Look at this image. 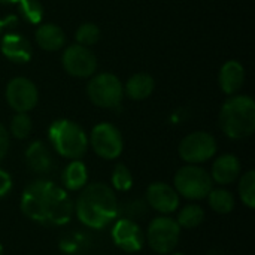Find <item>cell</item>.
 I'll use <instances>...</instances> for the list:
<instances>
[{
	"label": "cell",
	"instance_id": "cell-1",
	"mask_svg": "<svg viewBox=\"0 0 255 255\" xmlns=\"http://www.w3.org/2000/svg\"><path fill=\"white\" fill-rule=\"evenodd\" d=\"M22 214L43 226H64L73 215L67 191L51 181L37 179L28 184L21 196Z\"/></svg>",
	"mask_w": 255,
	"mask_h": 255
},
{
	"label": "cell",
	"instance_id": "cell-2",
	"mask_svg": "<svg viewBox=\"0 0 255 255\" xmlns=\"http://www.w3.org/2000/svg\"><path fill=\"white\" fill-rule=\"evenodd\" d=\"M76 217L90 229H103L118 215V202L114 190L102 182L82 188L76 200Z\"/></svg>",
	"mask_w": 255,
	"mask_h": 255
},
{
	"label": "cell",
	"instance_id": "cell-3",
	"mask_svg": "<svg viewBox=\"0 0 255 255\" xmlns=\"http://www.w3.org/2000/svg\"><path fill=\"white\" fill-rule=\"evenodd\" d=\"M220 127L226 136L239 140L255 130V103L248 96H233L221 108Z\"/></svg>",
	"mask_w": 255,
	"mask_h": 255
},
{
	"label": "cell",
	"instance_id": "cell-4",
	"mask_svg": "<svg viewBox=\"0 0 255 255\" xmlns=\"http://www.w3.org/2000/svg\"><path fill=\"white\" fill-rule=\"evenodd\" d=\"M49 140L54 149L64 158L79 160L88 148L85 131L70 120H57L49 127Z\"/></svg>",
	"mask_w": 255,
	"mask_h": 255
},
{
	"label": "cell",
	"instance_id": "cell-5",
	"mask_svg": "<svg viewBox=\"0 0 255 255\" xmlns=\"http://www.w3.org/2000/svg\"><path fill=\"white\" fill-rule=\"evenodd\" d=\"M173 184L176 193L188 200H203L214 188L211 175L197 164H187L181 167L175 175Z\"/></svg>",
	"mask_w": 255,
	"mask_h": 255
},
{
	"label": "cell",
	"instance_id": "cell-6",
	"mask_svg": "<svg viewBox=\"0 0 255 255\" xmlns=\"http://www.w3.org/2000/svg\"><path fill=\"white\" fill-rule=\"evenodd\" d=\"M181 236L179 224L169 217H158L151 221L146 232V241L151 250L157 254L167 255L178 247Z\"/></svg>",
	"mask_w": 255,
	"mask_h": 255
},
{
	"label": "cell",
	"instance_id": "cell-7",
	"mask_svg": "<svg viewBox=\"0 0 255 255\" xmlns=\"http://www.w3.org/2000/svg\"><path fill=\"white\" fill-rule=\"evenodd\" d=\"M87 93L94 105L100 108H117L123 100V84L112 73H100L90 81Z\"/></svg>",
	"mask_w": 255,
	"mask_h": 255
},
{
	"label": "cell",
	"instance_id": "cell-8",
	"mask_svg": "<svg viewBox=\"0 0 255 255\" xmlns=\"http://www.w3.org/2000/svg\"><path fill=\"white\" fill-rule=\"evenodd\" d=\"M179 157L188 164H200L211 160L217 152V140L206 131H194L179 143Z\"/></svg>",
	"mask_w": 255,
	"mask_h": 255
},
{
	"label": "cell",
	"instance_id": "cell-9",
	"mask_svg": "<svg viewBox=\"0 0 255 255\" xmlns=\"http://www.w3.org/2000/svg\"><path fill=\"white\" fill-rule=\"evenodd\" d=\"M90 143L94 152L105 160L118 158L124 148V140L120 130L109 123L97 124L93 128Z\"/></svg>",
	"mask_w": 255,
	"mask_h": 255
},
{
	"label": "cell",
	"instance_id": "cell-10",
	"mask_svg": "<svg viewBox=\"0 0 255 255\" xmlns=\"http://www.w3.org/2000/svg\"><path fill=\"white\" fill-rule=\"evenodd\" d=\"M63 66L69 75L87 78L96 72L97 60L87 46L72 45L63 54Z\"/></svg>",
	"mask_w": 255,
	"mask_h": 255
},
{
	"label": "cell",
	"instance_id": "cell-11",
	"mask_svg": "<svg viewBox=\"0 0 255 255\" xmlns=\"http://www.w3.org/2000/svg\"><path fill=\"white\" fill-rule=\"evenodd\" d=\"M9 106L16 112H28L37 103V88L27 78H13L6 87Z\"/></svg>",
	"mask_w": 255,
	"mask_h": 255
},
{
	"label": "cell",
	"instance_id": "cell-12",
	"mask_svg": "<svg viewBox=\"0 0 255 255\" xmlns=\"http://www.w3.org/2000/svg\"><path fill=\"white\" fill-rule=\"evenodd\" d=\"M112 241L124 253H139L145 244V235L131 220H118L112 227Z\"/></svg>",
	"mask_w": 255,
	"mask_h": 255
},
{
	"label": "cell",
	"instance_id": "cell-13",
	"mask_svg": "<svg viewBox=\"0 0 255 255\" xmlns=\"http://www.w3.org/2000/svg\"><path fill=\"white\" fill-rule=\"evenodd\" d=\"M146 200L149 206L160 214H172L179 208V194L166 182H154L146 190Z\"/></svg>",
	"mask_w": 255,
	"mask_h": 255
},
{
	"label": "cell",
	"instance_id": "cell-14",
	"mask_svg": "<svg viewBox=\"0 0 255 255\" xmlns=\"http://www.w3.org/2000/svg\"><path fill=\"white\" fill-rule=\"evenodd\" d=\"M212 181L220 185H229L238 179L241 175V161L233 154H224L220 155L214 164L212 172L209 173Z\"/></svg>",
	"mask_w": 255,
	"mask_h": 255
},
{
	"label": "cell",
	"instance_id": "cell-15",
	"mask_svg": "<svg viewBox=\"0 0 255 255\" xmlns=\"http://www.w3.org/2000/svg\"><path fill=\"white\" fill-rule=\"evenodd\" d=\"M1 52L15 63H27L31 57V45L21 34H6L1 39Z\"/></svg>",
	"mask_w": 255,
	"mask_h": 255
},
{
	"label": "cell",
	"instance_id": "cell-16",
	"mask_svg": "<svg viewBox=\"0 0 255 255\" xmlns=\"http://www.w3.org/2000/svg\"><path fill=\"white\" fill-rule=\"evenodd\" d=\"M25 160L28 167L39 175H46L54 167V160L49 149L42 142H33L25 151Z\"/></svg>",
	"mask_w": 255,
	"mask_h": 255
},
{
	"label": "cell",
	"instance_id": "cell-17",
	"mask_svg": "<svg viewBox=\"0 0 255 255\" xmlns=\"http://www.w3.org/2000/svg\"><path fill=\"white\" fill-rule=\"evenodd\" d=\"M245 81V69L239 61H227L220 72V85L226 94L238 93Z\"/></svg>",
	"mask_w": 255,
	"mask_h": 255
},
{
	"label": "cell",
	"instance_id": "cell-18",
	"mask_svg": "<svg viewBox=\"0 0 255 255\" xmlns=\"http://www.w3.org/2000/svg\"><path fill=\"white\" fill-rule=\"evenodd\" d=\"M63 185L69 191H79L88 182L87 166L79 160H72L63 172Z\"/></svg>",
	"mask_w": 255,
	"mask_h": 255
},
{
	"label": "cell",
	"instance_id": "cell-19",
	"mask_svg": "<svg viewBox=\"0 0 255 255\" xmlns=\"http://www.w3.org/2000/svg\"><path fill=\"white\" fill-rule=\"evenodd\" d=\"M36 42L45 51H58L64 42V31L55 24H43L36 30Z\"/></svg>",
	"mask_w": 255,
	"mask_h": 255
},
{
	"label": "cell",
	"instance_id": "cell-20",
	"mask_svg": "<svg viewBox=\"0 0 255 255\" xmlns=\"http://www.w3.org/2000/svg\"><path fill=\"white\" fill-rule=\"evenodd\" d=\"M154 79L148 73H136L126 84V93L133 100H143L151 96Z\"/></svg>",
	"mask_w": 255,
	"mask_h": 255
},
{
	"label": "cell",
	"instance_id": "cell-21",
	"mask_svg": "<svg viewBox=\"0 0 255 255\" xmlns=\"http://www.w3.org/2000/svg\"><path fill=\"white\" fill-rule=\"evenodd\" d=\"M208 202L211 209L221 215L230 214L235 209V197L230 191L224 188H217V190L212 188L211 193L208 194Z\"/></svg>",
	"mask_w": 255,
	"mask_h": 255
},
{
	"label": "cell",
	"instance_id": "cell-22",
	"mask_svg": "<svg viewBox=\"0 0 255 255\" xmlns=\"http://www.w3.org/2000/svg\"><path fill=\"white\" fill-rule=\"evenodd\" d=\"M203 220H205V211L202 206L187 205L179 211L176 223L179 224L181 229L182 227L184 229H196L203 223Z\"/></svg>",
	"mask_w": 255,
	"mask_h": 255
},
{
	"label": "cell",
	"instance_id": "cell-23",
	"mask_svg": "<svg viewBox=\"0 0 255 255\" xmlns=\"http://www.w3.org/2000/svg\"><path fill=\"white\" fill-rule=\"evenodd\" d=\"M239 196L245 206L250 209L255 208V172L248 170L239 181Z\"/></svg>",
	"mask_w": 255,
	"mask_h": 255
},
{
	"label": "cell",
	"instance_id": "cell-24",
	"mask_svg": "<svg viewBox=\"0 0 255 255\" xmlns=\"http://www.w3.org/2000/svg\"><path fill=\"white\" fill-rule=\"evenodd\" d=\"M112 187L118 191H128L133 187V175L124 164H117L112 172Z\"/></svg>",
	"mask_w": 255,
	"mask_h": 255
},
{
	"label": "cell",
	"instance_id": "cell-25",
	"mask_svg": "<svg viewBox=\"0 0 255 255\" xmlns=\"http://www.w3.org/2000/svg\"><path fill=\"white\" fill-rule=\"evenodd\" d=\"M18 4L24 19H27L31 24L40 22L43 16V6L37 0H19Z\"/></svg>",
	"mask_w": 255,
	"mask_h": 255
},
{
	"label": "cell",
	"instance_id": "cell-26",
	"mask_svg": "<svg viewBox=\"0 0 255 255\" xmlns=\"http://www.w3.org/2000/svg\"><path fill=\"white\" fill-rule=\"evenodd\" d=\"M75 37L78 40V45L90 46V45L97 43V40L100 39V30H99V27L96 24L85 22V24L79 25V28L76 30Z\"/></svg>",
	"mask_w": 255,
	"mask_h": 255
},
{
	"label": "cell",
	"instance_id": "cell-27",
	"mask_svg": "<svg viewBox=\"0 0 255 255\" xmlns=\"http://www.w3.org/2000/svg\"><path fill=\"white\" fill-rule=\"evenodd\" d=\"M10 131L16 139H25L31 133V120L25 112H18L10 123Z\"/></svg>",
	"mask_w": 255,
	"mask_h": 255
},
{
	"label": "cell",
	"instance_id": "cell-28",
	"mask_svg": "<svg viewBox=\"0 0 255 255\" xmlns=\"http://www.w3.org/2000/svg\"><path fill=\"white\" fill-rule=\"evenodd\" d=\"M10 188H12V178H10V175L6 170L0 169V199L7 196Z\"/></svg>",
	"mask_w": 255,
	"mask_h": 255
},
{
	"label": "cell",
	"instance_id": "cell-29",
	"mask_svg": "<svg viewBox=\"0 0 255 255\" xmlns=\"http://www.w3.org/2000/svg\"><path fill=\"white\" fill-rule=\"evenodd\" d=\"M7 148H9V134L6 128L0 124V160L6 155Z\"/></svg>",
	"mask_w": 255,
	"mask_h": 255
},
{
	"label": "cell",
	"instance_id": "cell-30",
	"mask_svg": "<svg viewBox=\"0 0 255 255\" xmlns=\"http://www.w3.org/2000/svg\"><path fill=\"white\" fill-rule=\"evenodd\" d=\"M19 0H0V3H18Z\"/></svg>",
	"mask_w": 255,
	"mask_h": 255
},
{
	"label": "cell",
	"instance_id": "cell-31",
	"mask_svg": "<svg viewBox=\"0 0 255 255\" xmlns=\"http://www.w3.org/2000/svg\"><path fill=\"white\" fill-rule=\"evenodd\" d=\"M1 30H3V22H1V19H0V33H1Z\"/></svg>",
	"mask_w": 255,
	"mask_h": 255
},
{
	"label": "cell",
	"instance_id": "cell-32",
	"mask_svg": "<svg viewBox=\"0 0 255 255\" xmlns=\"http://www.w3.org/2000/svg\"><path fill=\"white\" fill-rule=\"evenodd\" d=\"M0 255H3V247L0 245Z\"/></svg>",
	"mask_w": 255,
	"mask_h": 255
},
{
	"label": "cell",
	"instance_id": "cell-33",
	"mask_svg": "<svg viewBox=\"0 0 255 255\" xmlns=\"http://www.w3.org/2000/svg\"><path fill=\"white\" fill-rule=\"evenodd\" d=\"M170 255H185V254H181V253H176V254H170Z\"/></svg>",
	"mask_w": 255,
	"mask_h": 255
}]
</instances>
